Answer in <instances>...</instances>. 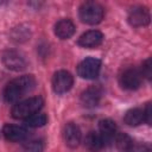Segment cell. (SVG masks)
I'll return each mask as SVG.
<instances>
[{"label":"cell","mask_w":152,"mask_h":152,"mask_svg":"<svg viewBox=\"0 0 152 152\" xmlns=\"http://www.w3.org/2000/svg\"><path fill=\"white\" fill-rule=\"evenodd\" d=\"M36 87V78L32 75L19 76L8 82L4 89V99L7 102H17L25 94L33 90Z\"/></svg>","instance_id":"obj_1"},{"label":"cell","mask_w":152,"mask_h":152,"mask_svg":"<svg viewBox=\"0 0 152 152\" xmlns=\"http://www.w3.org/2000/svg\"><path fill=\"white\" fill-rule=\"evenodd\" d=\"M43 104H44V101L40 96H32L17 102L13 106L11 114L14 119H27L31 115L38 113L42 109Z\"/></svg>","instance_id":"obj_2"},{"label":"cell","mask_w":152,"mask_h":152,"mask_svg":"<svg viewBox=\"0 0 152 152\" xmlns=\"http://www.w3.org/2000/svg\"><path fill=\"white\" fill-rule=\"evenodd\" d=\"M80 19L88 25L99 24L103 18V8L100 4L94 1H86L80 6L78 10Z\"/></svg>","instance_id":"obj_3"},{"label":"cell","mask_w":152,"mask_h":152,"mask_svg":"<svg viewBox=\"0 0 152 152\" xmlns=\"http://www.w3.org/2000/svg\"><path fill=\"white\" fill-rule=\"evenodd\" d=\"M101 69V61L95 57L84 58L77 65V74L80 77L86 80H94L99 76Z\"/></svg>","instance_id":"obj_4"},{"label":"cell","mask_w":152,"mask_h":152,"mask_svg":"<svg viewBox=\"0 0 152 152\" xmlns=\"http://www.w3.org/2000/svg\"><path fill=\"white\" fill-rule=\"evenodd\" d=\"M72 84L74 77L66 70H58L52 76V89L56 94H64L69 91Z\"/></svg>","instance_id":"obj_5"},{"label":"cell","mask_w":152,"mask_h":152,"mask_svg":"<svg viewBox=\"0 0 152 152\" xmlns=\"http://www.w3.org/2000/svg\"><path fill=\"white\" fill-rule=\"evenodd\" d=\"M142 76L140 71L135 68H128L122 71V74L119 77L120 86L126 90H135L141 84Z\"/></svg>","instance_id":"obj_6"},{"label":"cell","mask_w":152,"mask_h":152,"mask_svg":"<svg viewBox=\"0 0 152 152\" xmlns=\"http://www.w3.org/2000/svg\"><path fill=\"white\" fill-rule=\"evenodd\" d=\"M128 23L134 27L146 26L150 23V11L144 6H134L128 11Z\"/></svg>","instance_id":"obj_7"},{"label":"cell","mask_w":152,"mask_h":152,"mask_svg":"<svg viewBox=\"0 0 152 152\" xmlns=\"http://www.w3.org/2000/svg\"><path fill=\"white\" fill-rule=\"evenodd\" d=\"M102 94L103 91L100 86H91L81 94V103L87 108L96 107L101 101Z\"/></svg>","instance_id":"obj_8"},{"label":"cell","mask_w":152,"mask_h":152,"mask_svg":"<svg viewBox=\"0 0 152 152\" xmlns=\"http://www.w3.org/2000/svg\"><path fill=\"white\" fill-rule=\"evenodd\" d=\"M63 138L70 148H75L80 145L82 139V133L80 127L74 122H68L63 128Z\"/></svg>","instance_id":"obj_9"},{"label":"cell","mask_w":152,"mask_h":152,"mask_svg":"<svg viewBox=\"0 0 152 152\" xmlns=\"http://www.w3.org/2000/svg\"><path fill=\"white\" fill-rule=\"evenodd\" d=\"M2 63L4 65L13 71H21L26 68V61L25 58L17 51H7L2 56Z\"/></svg>","instance_id":"obj_10"},{"label":"cell","mask_w":152,"mask_h":152,"mask_svg":"<svg viewBox=\"0 0 152 152\" xmlns=\"http://www.w3.org/2000/svg\"><path fill=\"white\" fill-rule=\"evenodd\" d=\"M103 40V34L97 31V30H90L84 32L83 34H81V37L78 38L77 43L82 48H87V49H93L99 46Z\"/></svg>","instance_id":"obj_11"},{"label":"cell","mask_w":152,"mask_h":152,"mask_svg":"<svg viewBox=\"0 0 152 152\" xmlns=\"http://www.w3.org/2000/svg\"><path fill=\"white\" fill-rule=\"evenodd\" d=\"M2 134L8 141H21L27 137V129L21 126L7 124L2 128Z\"/></svg>","instance_id":"obj_12"},{"label":"cell","mask_w":152,"mask_h":152,"mask_svg":"<svg viewBox=\"0 0 152 152\" xmlns=\"http://www.w3.org/2000/svg\"><path fill=\"white\" fill-rule=\"evenodd\" d=\"M76 27L70 19H61L55 25V34L59 39H69L74 36Z\"/></svg>","instance_id":"obj_13"},{"label":"cell","mask_w":152,"mask_h":152,"mask_svg":"<svg viewBox=\"0 0 152 152\" xmlns=\"http://www.w3.org/2000/svg\"><path fill=\"white\" fill-rule=\"evenodd\" d=\"M99 133L102 137L104 144L113 140L116 135V125L110 119H102L99 122Z\"/></svg>","instance_id":"obj_14"},{"label":"cell","mask_w":152,"mask_h":152,"mask_svg":"<svg viewBox=\"0 0 152 152\" xmlns=\"http://www.w3.org/2000/svg\"><path fill=\"white\" fill-rule=\"evenodd\" d=\"M84 145L88 150L90 151H99L101 150L106 144L102 139V137L100 135L99 132H89L87 135H86V139H84Z\"/></svg>","instance_id":"obj_15"},{"label":"cell","mask_w":152,"mask_h":152,"mask_svg":"<svg viewBox=\"0 0 152 152\" xmlns=\"http://www.w3.org/2000/svg\"><path fill=\"white\" fill-rule=\"evenodd\" d=\"M125 124L128 126H138L142 121H145V115H144V109L141 108H132L126 112L124 116Z\"/></svg>","instance_id":"obj_16"},{"label":"cell","mask_w":152,"mask_h":152,"mask_svg":"<svg viewBox=\"0 0 152 152\" xmlns=\"http://www.w3.org/2000/svg\"><path fill=\"white\" fill-rule=\"evenodd\" d=\"M46 121H48V118H46L45 114H43V113H36V114L31 115L30 118L25 119V125L28 126V127L36 128V127L44 126L46 124Z\"/></svg>","instance_id":"obj_17"},{"label":"cell","mask_w":152,"mask_h":152,"mask_svg":"<svg viewBox=\"0 0 152 152\" xmlns=\"http://www.w3.org/2000/svg\"><path fill=\"white\" fill-rule=\"evenodd\" d=\"M115 141H116V146L122 151H129L133 146V140L131 139L129 135H127L125 133L116 134L115 135Z\"/></svg>","instance_id":"obj_18"},{"label":"cell","mask_w":152,"mask_h":152,"mask_svg":"<svg viewBox=\"0 0 152 152\" xmlns=\"http://www.w3.org/2000/svg\"><path fill=\"white\" fill-rule=\"evenodd\" d=\"M141 76H145L146 78H151V75H152V65H151V58H147L144 63H142V68H141V71H140Z\"/></svg>","instance_id":"obj_19"},{"label":"cell","mask_w":152,"mask_h":152,"mask_svg":"<svg viewBox=\"0 0 152 152\" xmlns=\"http://www.w3.org/2000/svg\"><path fill=\"white\" fill-rule=\"evenodd\" d=\"M144 115H145V121L150 124L151 122V103H147L146 107L144 108Z\"/></svg>","instance_id":"obj_20"}]
</instances>
